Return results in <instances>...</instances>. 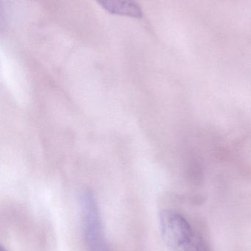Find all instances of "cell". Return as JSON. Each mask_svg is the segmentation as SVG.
<instances>
[{"label": "cell", "mask_w": 251, "mask_h": 251, "mask_svg": "<svg viewBox=\"0 0 251 251\" xmlns=\"http://www.w3.org/2000/svg\"><path fill=\"white\" fill-rule=\"evenodd\" d=\"M162 238L169 251H211L204 239L181 214L164 209L160 213Z\"/></svg>", "instance_id": "1"}, {"label": "cell", "mask_w": 251, "mask_h": 251, "mask_svg": "<svg viewBox=\"0 0 251 251\" xmlns=\"http://www.w3.org/2000/svg\"><path fill=\"white\" fill-rule=\"evenodd\" d=\"M0 251H8L7 250V249H5V248L3 246H1V247H0Z\"/></svg>", "instance_id": "4"}, {"label": "cell", "mask_w": 251, "mask_h": 251, "mask_svg": "<svg viewBox=\"0 0 251 251\" xmlns=\"http://www.w3.org/2000/svg\"><path fill=\"white\" fill-rule=\"evenodd\" d=\"M100 6L109 13L127 17H142V10L136 0H97Z\"/></svg>", "instance_id": "3"}, {"label": "cell", "mask_w": 251, "mask_h": 251, "mask_svg": "<svg viewBox=\"0 0 251 251\" xmlns=\"http://www.w3.org/2000/svg\"><path fill=\"white\" fill-rule=\"evenodd\" d=\"M80 206L87 251H112L105 237L98 203L88 189L80 194Z\"/></svg>", "instance_id": "2"}]
</instances>
